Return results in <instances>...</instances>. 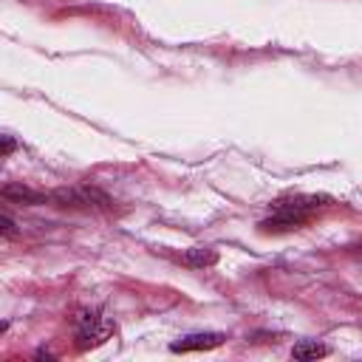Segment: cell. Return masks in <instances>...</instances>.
Masks as SVG:
<instances>
[{
	"instance_id": "obj_9",
	"label": "cell",
	"mask_w": 362,
	"mask_h": 362,
	"mask_svg": "<svg viewBox=\"0 0 362 362\" xmlns=\"http://www.w3.org/2000/svg\"><path fill=\"white\" fill-rule=\"evenodd\" d=\"M14 150H17V139H11V136H0V158L11 156Z\"/></svg>"
},
{
	"instance_id": "obj_8",
	"label": "cell",
	"mask_w": 362,
	"mask_h": 362,
	"mask_svg": "<svg viewBox=\"0 0 362 362\" xmlns=\"http://www.w3.org/2000/svg\"><path fill=\"white\" fill-rule=\"evenodd\" d=\"M0 235H3V238H17V235H20V229H17V223H14L11 218L0 215Z\"/></svg>"
},
{
	"instance_id": "obj_1",
	"label": "cell",
	"mask_w": 362,
	"mask_h": 362,
	"mask_svg": "<svg viewBox=\"0 0 362 362\" xmlns=\"http://www.w3.org/2000/svg\"><path fill=\"white\" fill-rule=\"evenodd\" d=\"M113 334V322L107 320V317H102V314H96V311H82L79 317H76V345L85 351V348H90V345H99V342H105L107 337Z\"/></svg>"
},
{
	"instance_id": "obj_3",
	"label": "cell",
	"mask_w": 362,
	"mask_h": 362,
	"mask_svg": "<svg viewBox=\"0 0 362 362\" xmlns=\"http://www.w3.org/2000/svg\"><path fill=\"white\" fill-rule=\"evenodd\" d=\"M331 198L328 195H288V198H277L272 206L277 212H288V215H305L317 206H325Z\"/></svg>"
},
{
	"instance_id": "obj_6",
	"label": "cell",
	"mask_w": 362,
	"mask_h": 362,
	"mask_svg": "<svg viewBox=\"0 0 362 362\" xmlns=\"http://www.w3.org/2000/svg\"><path fill=\"white\" fill-rule=\"evenodd\" d=\"M0 195L8 198V201H17V204H42V201H45L42 192L28 189V187H23V184H8V187L0 189Z\"/></svg>"
},
{
	"instance_id": "obj_7",
	"label": "cell",
	"mask_w": 362,
	"mask_h": 362,
	"mask_svg": "<svg viewBox=\"0 0 362 362\" xmlns=\"http://www.w3.org/2000/svg\"><path fill=\"white\" fill-rule=\"evenodd\" d=\"M181 260H184L187 266H192V269H204V266H212V263L218 260V255H215L212 249H187V252L181 255Z\"/></svg>"
},
{
	"instance_id": "obj_2",
	"label": "cell",
	"mask_w": 362,
	"mask_h": 362,
	"mask_svg": "<svg viewBox=\"0 0 362 362\" xmlns=\"http://www.w3.org/2000/svg\"><path fill=\"white\" fill-rule=\"evenodd\" d=\"M223 334L221 331H198V334H187L181 339H175L170 345L173 354H189V351H212L218 345H223Z\"/></svg>"
},
{
	"instance_id": "obj_5",
	"label": "cell",
	"mask_w": 362,
	"mask_h": 362,
	"mask_svg": "<svg viewBox=\"0 0 362 362\" xmlns=\"http://www.w3.org/2000/svg\"><path fill=\"white\" fill-rule=\"evenodd\" d=\"M291 356L297 362H308V359H322L328 356V345L317 342V339H300L294 348H291Z\"/></svg>"
},
{
	"instance_id": "obj_4",
	"label": "cell",
	"mask_w": 362,
	"mask_h": 362,
	"mask_svg": "<svg viewBox=\"0 0 362 362\" xmlns=\"http://www.w3.org/2000/svg\"><path fill=\"white\" fill-rule=\"evenodd\" d=\"M305 223V215H288V212H277L274 218L260 223V232H294Z\"/></svg>"
},
{
	"instance_id": "obj_10",
	"label": "cell",
	"mask_w": 362,
	"mask_h": 362,
	"mask_svg": "<svg viewBox=\"0 0 362 362\" xmlns=\"http://www.w3.org/2000/svg\"><path fill=\"white\" fill-rule=\"evenodd\" d=\"M6 328H8V322H6V320H0V334H3Z\"/></svg>"
}]
</instances>
